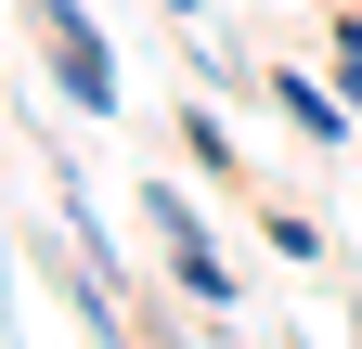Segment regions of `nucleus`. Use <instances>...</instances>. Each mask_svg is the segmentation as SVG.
<instances>
[{"label": "nucleus", "instance_id": "obj_5", "mask_svg": "<svg viewBox=\"0 0 362 349\" xmlns=\"http://www.w3.org/2000/svg\"><path fill=\"white\" fill-rule=\"evenodd\" d=\"M168 13H207V0H168Z\"/></svg>", "mask_w": 362, "mask_h": 349}, {"label": "nucleus", "instance_id": "obj_2", "mask_svg": "<svg viewBox=\"0 0 362 349\" xmlns=\"http://www.w3.org/2000/svg\"><path fill=\"white\" fill-rule=\"evenodd\" d=\"M39 13V52H52V91L78 117H117V52H104V26L78 13V0H26Z\"/></svg>", "mask_w": 362, "mask_h": 349}, {"label": "nucleus", "instance_id": "obj_1", "mask_svg": "<svg viewBox=\"0 0 362 349\" xmlns=\"http://www.w3.org/2000/svg\"><path fill=\"white\" fill-rule=\"evenodd\" d=\"M143 220H156V246H168V285L194 297V311L233 336V311H246V285H233V259H220V233L194 220V194L181 182H143Z\"/></svg>", "mask_w": 362, "mask_h": 349}, {"label": "nucleus", "instance_id": "obj_4", "mask_svg": "<svg viewBox=\"0 0 362 349\" xmlns=\"http://www.w3.org/2000/svg\"><path fill=\"white\" fill-rule=\"evenodd\" d=\"M181 155H194V168H220V182H233V129H220L207 104H194V117H181Z\"/></svg>", "mask_w": 362, "mask_h": 349}, {"label": "nucleus", "instance_id": "obj_3", "mask_svg": "<svg viewBox=\"0 0 362 349\" xmlns=\"http://www.w3.org/2000/svg\"><path fill=\"white\" fill-rule=\"evenodd\" d=\"M259 91L285 104V129H298V143H324V155H337L349 129H362V117H349V91H324V78H310V65H272Z\"/></svg>", "mask_w": 362, "mask_h": 349}, {"label": "nucleus", "instance_id": "obj_6", "mask_svg": "<svg viewBox=\"0 0 362 349\" xmlns=\"http://www.w3.org/2000/svg\"><path fill=\"white\" fill-rule=\"evenodd\" d=\"M349 349H362V311H349Z\"/></svg>", "mask_w": 362, "mask_h": 349}, {"label": "nucleus", "instance_id": "obj_7", "mask_svg": "<svg viewBox=\"0 0 362 349\" xmlns=\"http://www.w3.org/2000/svg\"><path fill=\"white\" fill-rule=\"evenodd\" d=\"M324 13H337V0H324Z\"/></svg>", "mask_w": 362, "mask_h": 349}]
</instances>
